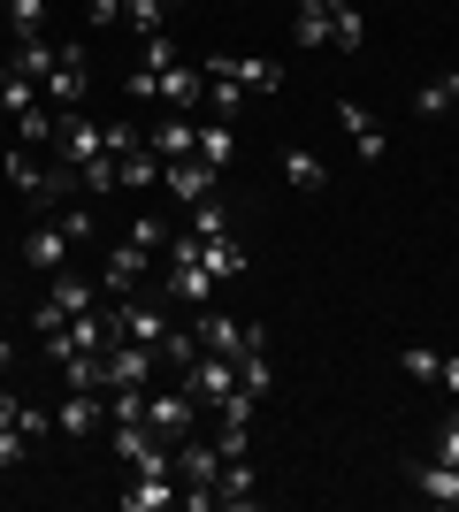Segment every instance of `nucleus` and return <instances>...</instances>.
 Instances as JSON below:
<instances>
[{
	"label": "nucleus",
	"mask_w": 459,
	"mask_h": 512,
	"mask_svg": "<svg viewBox=\"0 0 459 512\" xmlns=\"http://www.w3.org/2000/svg\"><path fill=\"white\" fill-rule=\"evenodd\" d=\"M215 482H222V444L184 436V444H176V490H184V505H192V512H215Z\"/></svg>",
	"instance_id": "f257e3e1"
},
{
	"label": "nucleus",
	"mask_w": 459,
	"mask_h": 512,
	"mask_svg": "<svg viewBox=\"0 0 459 512\" xmlns=\"http://www.w3.org/2000/svg\"><path fill=\"white\" fill-rule=\"evenodd\" d=\"M92 306H100V276H54L46 283V299L31 306V329H62V321H77V314H92Z\"/></svg>",
	"instance_id": "f03ea898"
},
{
	"label": "nucleus",
	"mask_w": 459,
	"mask_h": 512,
	"mask_svg": "<svg viewBox=\"0 0 459 512\" xmlns=\"http://www.w3.org/2000/svg\"><path fill=\"white\" fill-rule=\"evenodd\" d=\"M176 383L192 390V398H199L207 413H222V406H230V390H238V360H230V352H207V344H199V360L184 367Z\"/></svg>",
	"instance_id": "7ed1b4c3"
},
{
	"label": "nucleus",
	"mask_w": 459,
	"mask_h": 512,
	"mask_svg": "<svg viewBox=\"0 0 459 512\" xmlns=\"http://www.w3.org/2000/svg\"><path fill=\"white\" fill-rule=\"evenodd\" d=\"M169 291L184 306H207L215 299V276H207V260H199V237L184 230V237H169Z\"/></svg>",
	"instance_id": "20e7f679"
},
{
	"label": "nucleus",
	"mask_w": 459,
	"mask_h": 512,
	"mask_svg": "<svg viewBox=\"0 0 459 512\" xmlns=\"http://www.w3.org/2000/svg\"><path fill=\"white\" fill-rule=\"evenodd\" d=\"M199 413H207V406H199L184 383H176V390H153V398H146V428L161 436V444H184V436L199 428Z\"/></svg>",
	"instance_id": "39448f33"
},
{
	"label": "nucleus",
	"mask_w": 459,
	"mask_h": 512,
	"mask_svg": "<svg viewBox=\"0 0 459 512\" xmlns=\"http://www.w3.org/2000/svg\"><path fill=\"white\" fill-rule=\"evenodd\" d=\"M100 153H108L100 123H85L77 107H62V123H54V161H69V169H85V161H100Z\"/></svg>",
	"instance_id": "423d86ee"
},
{
	"label": "nucleus",
	"mask_w": 459,
	"mask_h": 512,
	"mask_svg": "<svg viewBox=\"0 0 459 512\" xmlns=\"http://www.w3.org/2000/svg\"><path fill=\"white\" fill-rule=\"evenodd\" d=\"M207 352H230V360H245V352H261V329H245V321L215 314V306H199V329H192Z\"/></svg>",
	"instance_id": "0eeeda50"
},
{
	"label": "nucleus",
	"mask_w": 459,
	"mask_h": 512,
	"mask_svg": "<svg viewBox=\"0 0 459 512\" xmlns=\"http://www.w3.org/2000/svg\"><path fill=\"white\" fill-rule=\"evenodd\" d=\"M207 69H222V77H230L245 100H268V92L284 85V69H276V62H253V54H215Z\"/></svg>",
	"instance_id": "6e6552de"
},
{
	"label": "nucleus",
	"mask_w": 459,
	"mask_h": 512,
	"mask_svg": "<svg viewBox=\"0 0 459 512\" xmlns=\"http://www.w3.org/2000/svg\"><path fill=\"white\" fill-rule=\"evenodd\" d=\"M215 176L199 153H184V161H161V184H169V199H184V207H199V199H215Z\"/></svg>",
	"instance_id": "1a4fd4ad"
},
{
	"label": "nucleus",
	"mask_w": 459,
	"mask_h": 512,
	"mask_svg": "<svg viewBox=\"0 0 459 512\" xmlns=\"http://www.w3.org/2000/svg\"><path fill=\"white\" fill-rule=\"evenodd\" d=\"M146 260H153V253H138L131 237H123V245L108 253V268H100V299H131L138 283H146Z\"/></svg>",
	"instance_id": "9d476101"
},
{
	"label": "nucleus",
	"mask_w": 459,
	"mask_h": 512,
	"mask_svg": "<svg viewBox=\"0 0 459 512\" xmlns=\"http://www.w3.org/2000/svg\"><path fill=\"white\" fill-rule=\"evenodd\" d=\"M337 130H345L352 138V153H360V161H383V153H391V138H383V123H375L368 107L360 100H337Z\"/></svg>",
	"instance_id": "9b49d317"
},
{
	"label": "nucleus",
	"mask_w": 459,
	"mask_h": 512,
	"mask_svg": "<svg viewBox=\"0 0 459 512\" xmlns=\"http://www.w3.org/2000/svg\"><path fill=\"white\" fill-rule=\"evenodd\" d=\"M46 92H54V107H77L92 92V69H85V46H62L54 54V77H46Z\"/></svg>",
	"instance_id": "f8f14e48"
},
{
	"label": "nucleus",
	"mask_w": 459,
	"mask_h": 512,
	"mask_svg": "<svg viewBox=\"0 0 459 512\" xmlns=\"http://www.w3.org/2000/svg\"><path fill=\"white\" fill-rule=\"evenodd\" d=\"M100 421H108V390H69L62 406H54V428H62V436H92Z\"/></svg>",
	"instance_id": "ddd939ff"
},
{
	"label": "nucleus",
	"mask_w": 459,
	"mask_h": 512,
	"mask_svg": "<svg viewBox=\"0 0 459 512\" xmlns=\"http://www.w3.org/2000/svg\"><path fill=\"white\" fill-rule=\"evenodd\" d=\"M69 245H77V237H69L62 222H39V230L23 237V260H31V268H39V276H62V260H69Z\"/></svg>",
	"instance_id": "4468645a"
},
{
	"label": "nucleus",
	"mask_w": 459,
	"mask_h": 512,
	"mask_svg": "<svg viewBox=\"0 0 459 512\" xmlns=\"http://www.w3.org/2000/svg\"><path fill=\"white\" fill-rule=\"evenodd\" d=\"M215 505H230V512H253V505H261V474H253V459H222Z\"/></svg>",
	"instance_id": "2eb2a0df"
},
{
	"label": "nucleus",
	"mask_w": 459,
	"mask_h": 512,
	"mask_svg": "<svg viewBox=\"0 0 459 512\" xmlns=\"http://www.w3.org/2000/svg\"><path fill=\"white\" fill-rule=\"evenodd\" d=\"M176 474H131V490H123V512H169L176 505Z\"/></svg>",
	"instance_id": "dca6fc26"
},
{
	"label": "nucleus",
	"mask_w": 459,
	"mask_h": 512,
	"mask_svg": "<svg viewBox=\"0 0 459 512\" xmlns=\"http://www.w3.org/2000/svg\"><path fill=\"white\" fill-rule=\"evenodd\" d=\"M146 146L161 153V161H184V153H199V123L169 115V123H153V130H146Z\"/></svg>",
	"instance_id": "f3484780"
},
{
	"label": "nucleus",
	"mask_w": 459,
	"mask_h": 512,
	"mask_svg": "<svg viewBox=\"0 0 459 512\" xmlns=\"http://www.w3.org/2000/svg\"><path fill=\"white\" fill-rule=\"evenodd\" d=\"M414 490L429 497V505H459V467H444V459H414Z\"/></svg>",
	"instance_id": "a211bd4d"
},
{
	"label": "nucleus",
	"mask_w": 459,
	"mask_h": 512,
	"mask_svg": "<svg viewBox=\"0 0 459 512\" xmlns=\"http://www.w3.org/2000/svg\"><path fill=\"white\" fill-rule=\"evenodd\" d=\"M199 260H207V276H215V283L245 276V245H230V237H199Z\"/></svg>",
	"instance_id": "6ab92c4d"
},
{
	"label": "nucleus",
	"mask_w": 459,
	"mask_h": 512,
	"mask_svg": "<svg viewBox=\"0 0 459 512\" xmlns=\"http://www.w3.org/2000/svg\"><path fill=\"white\" fill-rule=\"evenodd\" d=\"M329 46H345V54H360V46H368V16H360L352 0H337V8H329Z\"/></svg>",
	"instance_id": "aec40b11"
},
{
	"label": "nucleus",
	"mask_w": 459,
	"mask_h": 512,
	"mask_svg": "<svg viewBox=\"0 0 459 512\" xmlns=\"http://www.w3.org/2000/svg\"><path fill=\"white\" fill-rule=\"evenodd\" d=\"M54 54H62V46H46V39H16V62H8V69H23L31 85H46V77H54Z\"/></svg>",
	"instance_id": "412c9836"
},
{
	"label": "nucleus",
	"mask_w": 459,
	"mask_h": 512,
	"mask_svg": "<svg viewBox=\"0 0 459 512\" xmlns=\"http://www.w3.org/2000/svg\"><path fill=\"white\" fill-rule=\"evenodd\" d=\"M123 23H131L138 39H161L169 31V0H123Z\"/></svg>",
	"instance_id": "4be33fe9"
},
{
	"label": "nucleus",
	"mask_w": 459,
	"mask_h": 512,
	"mask_svg": "<svg viewBox=\"0 0 459 512\" xmlns=\"http://www.w3.org/2000/svg\"><path fill=\"white\" fill-rule=\"evenodd\" d=\"M284 176L299 184V192H322V184H329V169H322V161H314L306 146H284Z\"/></svg>",
	"instance_id": "5701e85b"
},
{
	"label": "nucleus",
	"mask_w": 459,
	"mask_h": 512,
	"mask_svg": "<svg viewBox=\"0 0 459 512\" xmlns=\"http://www.w3.org/2000/svg\"><path fill=\"white\" fill-rule=\"evenodd\" d=\"M230 153H238L230 123H199V161H207V169H230Z\"/></svg>",
	"instance_id": "b1692460"
},
{
	"label": "nucleus",
	"mask_w": 459,
	"mask_h": 512,
	"mask_svg": "<svg viewBox=\"0 0 459 512\" xmlns=\"http://www.w3.org/2000/svg\"><path fill=\"white\" fill-rule=\"evenodd\" d=\"M54 123H62V115H46V107H31V115H16V146H31V153H54Z\"/></svg>",
	"instance_id": "393cba45"
},
{
	"label": "nucleus",
	"mask_w": 459,
	"mask_h": 512,
	"mask_svg": "<svg viewBox=\"0 0 459 512\" xmlns=\"http://www.w3.org/2000/svg\"><path fill=\"white\" fill-rule=\"evenodd\" d=\"M0 107H8V115H31V107H39V85H31L23 69H0Z\"/></svg>",
	"instance_id": "a878e982"
},
{
	"label": "nucleus",
	"mask_w": 459,
	"mask_h": 512,
	"mask_svg": "<svg viewBox=\"0 0 459 512\" xmlns=\"http://www.w3.org/2000/svg\"><path fill=\"white\" fill-rule=\"evenodd\" d=\"M146 184H161V153L138 146V153H123V192H146Z\"/></svg>",
	"instance_id": "bb28decb"
},
{
	"label": "nucleus",
	"mask_w": 459,
	"mask_h": 512,
	"mask_svg": "<svg viewBox=\"0 0 459 512\" xmlns=\"http://www.w3.org/2000/svg\"><path fill=\"white\" fill-rule=\"evenodd\" d=\"M153 360L169 367V375H184V367L199 360V337H192V329H169V337H161V352H153Z\"/></svg>",
	"instance_id": "cd10ccee"
},
{
	"label": "nucleus",
	"mask_w": 459,
	"mask_h": 512,
	"mask_svg": "<svg viewBox=\"0 0 459 512\" xmlns=\"http://www.w3.org/2000/svg\"><path fill=\"white\" fill-rule=\"evenodd\" d=\"M452 100H459V69H452V77H429V85L414 92V115H444Z\"/></svg>",
	"instance_id": "c85d7f7f"
},
{
	"label": "nucleus",
	"mask_w": 459,
	"mask_h": 512,
	"mask_svg": "<svg viewBox=\"0 0 459 512\" xmlns=\"http://www.w3.org/2000/svg\"><path fill=\"white\" fill-rule=\"evenodd\" d=\"M8 23L16 39H46V0H8Z\"/></svg>",
	"instance_id": "c756f323"
},
{
	"label": "nucleus",
	"mask_w": 459,
	"mask_h": 512,
	"mask_svg": "<svg viewBox=\"0 0 459 512\" xmlns=\"http://www.w3.org/2000/svg\"><path fill=\"white\" fill-rule=\"evenodd\" d=\"M238 383L253 390V398H268V383H276V367H268V344H261V352H245V360H238Z\"/></svg>",
	"instance_id": "7c9ffc66"
},
{
	"label": "nucleus",
	"mask_w": 459,
	"mask_h": 512,
	"mask_svg": "<svg viewBox=\"0 0 459 512\" xmlns=\"http://www.w3.org/2000/svg\"><path fill=\"white\" fill-rule=\"evenodd\" d=\"M192 237H230V214H222V199H199V207H192Z\"/></svg>",
	"instance_id": "2f4dec72"
},
{
	"label": "nucleus",
	"mask_w": 459,
	"mask_h": 512,
	"mask_svg": "<svg viewBox=\"0 0 459 512\" xmlns=\"http://www.w3.org/2000/svg\"><path fill=\"white\" fill-rule=\"evenodd\" d=\"M131 245H138V253H161V245H169V222H161V214H138V222H131Z\"/></svg>",
	"instance_id": "473e14b6"
},
{
	"label": "nucleus",
	"mask_w": 459,
	"mask_h": 512,
	"mask_svg": "<svg viewBox=\"0 0 459 512\" xmlns=\"http://www.w3.org/2000/svg\"><path fill=\"white\" fill-rule=\"evenodd\" d=\"M169 69H176V62H169ZM123 92H131V100H161V69H153V62H138L131 77H123Z\"/></svg>",
	"instance_id": "72a5a7b5"
},
{
	"label": "nucleus",
	"mask_w": 459,
	"mask_h": 512,
	"mask_svg": "<svg viewBox=\"0 0 459 512\" xmlns=\"http://www.w3.org/2000/svg\"><path fill=\"white\" fill-rule=\"evenodd\" d=\"M100 138H108V153H115V161H123V153H138V146H146V138H138L131 123H100Z\"/></svg>",
	"instance_id": "f704fd0d"
},
{
	"label": "nucleus",
	"mask_w": 459,
	"mask_h": 512,
	"mask_svg": "<svg viewBox=\"0 0 459 512\" xmlns=\"http://www.w3.org/2000/svg\"><path fill=\"white\" fill-rule=\"evenodd\" d=\"M62 230L77 237V245H92V230H100V222H92V207H77V199H69V207H62Z\"/></svg>",
	"instance_id": "c9c22d12"
},
{
	"label": "nucleus",
	"mask_w": 459,
	"mask_h": 512,
	"mask_svg": "<svg viewBox=\"0 0 459 512\" xmlns=\"http://www.w3.org/2000/svg\"><path fill=\"white\" fill-rule=\"evenodd\" d=\"M406 375H414V383H437V375H444V360H437V352H421V344H414V352H406Z\"/></svg>",
	"instance_id": "e433bc0d"
},
{
	"label": "nucleus",
	"mask_w": 459,
	"mask_h": 512,
	"mask_svg": "<svg viewBox=\"0 0 459 512\" xmlns=\"http://www.w3.org/2000/svg\"><path fill=\"white\" fill-rule=\"evenodd\" d=\"M16 428L31 436V444H46V428H54V413H39V406H16Z\"/></svg>",
	"instance_id": "4c0bfd02"
},
{
	"label": "nucleus",
	"mask_w": 459,
	"mask_h": 512,
	"mask_svg": "<svg viewBox=\"0 0 459 512\" xmlns=\"http://www.w3.org/2000/svg\"><path fill=\"white\" fill-rule=\"evenodd\" d=\"M23 451H31V436H23V428H0V467H23Z\"/></svg>",
	"instance_id": "58836bf2"
},
{
	"label": "nucleus",
	"mask_w": 459,
	"mask_h": 512,
	"mask_svg": "<svg viewBox=\"0 0 459 512\" xmlns=\"http://www.w3.org/2000/svg\"><path fill=\"white\" fill-rule=\"evenodd\" d=\"M85 23H92V31H115V23H123V0H92Z\"/></svg>",
	"instance_id": "ea45409f"
},
{
	"label": "nucleus",
	"mask_w": 459,
	"mask_h": 512,
	"mask_svg": "<svg viewBox=\"0 0 459 512\" xmlns=\"http://www.w3.org/2000/svg\"><path fill=\"white\" fill-rule=\"evenodd\" d=\"M299 46L314 54V46H329V16H299Z\"/></svg>",
	"instance_id": "a19ab883"
},
{
	"label": "nucleus",
	"mask_w": 459,
	"mask_h": 512,
	"mask_svg": "<svg viewBox=\"0 0 459 512\" xmlns=\"http://www.w3.org/2000/svg\"><path fill=\"white\" fill-rule=\"evenodd\" d=\"M437 459H444V467H459V413L437 428Z\"/></svg>",
	"instance_id": "79ce46f5"
},
{
	"label": "nucleus",
	"mask_w": 459,
	"mask_h": 512,
	"mask_svg": "<svg viewBox=\"0 0 459 512\" xmlns=\"http://www.w3.org/2000/svg\"><path fill=\"white\" fill-rule=\"evenodd\" d=\"M437 383H444V390H452V398H459V352H452V360H444V375H437Z\"/></svg>",
	"instance_id": "37998d69"
},
{
	"label": "nucleus",
	"mask_w": 459,
	"mask_h": 512,
	"mask_svg": "<svg viewBox=\"0 0 459 512\" xmlns=\"http://www.w3.org/2000/svg\"><path fill=\"white\" fill-rule=\"evenodd\" d=\"M329 8H337V0H299V16H329Z\"/></svg>",
	"instance_id": "c03bdc74"
},
{
	"label": "nucleus",
	"mask_w": 459,
	"mask_h": 512,
	"mask_svg": "<svg viewBox=\"0 0 459 512\" xmlns=\"http://www.w3.org/2000/svg\"><path fill=\"white\" fill-rule=\"evenodd\" d=\"M0 428H16V398L8 390H0Z\"/></svg>",
	"instance_id": "a18cd8bd"
},
{
	"label": "nucleus",
	"mask_w": 459,
	"mask_h": 512,
	"mask_svg": "<svg viewBox=\"0 0 459 512\" xmlns=\"http://www.w3.org/2000/svg\"><path fill=\"white\" fill-rule=\"evenodd\" d=\"M8 360H16V344H8V337H0V367H8Z\"/></svg>",
	"instance_id": "49530a36"
}]
</instances>
